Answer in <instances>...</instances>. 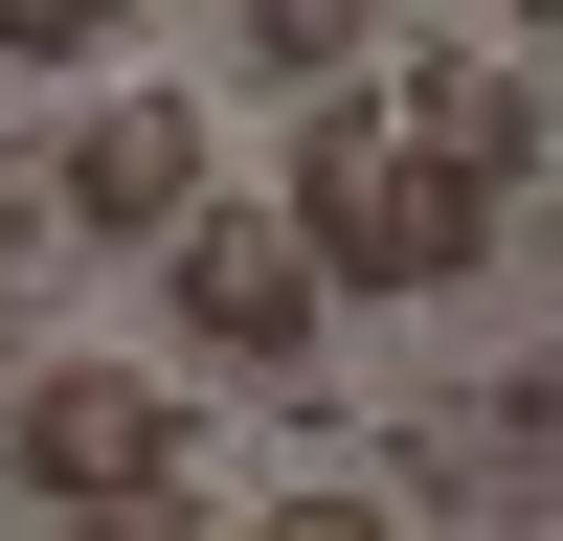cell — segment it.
<instances>
[{
    "label": "cell",
    "instance_id": "obj_1",
    "mask_svg": "<svg viewBox=\"0 0 563 541\" xmlns=\"http://www.w3.org/2000/svg\"><path fill=\"white\" fill-rule=\"evenodd\" d=\"M294 225H316V270H339V294H451V270L496 249V180L451 158L406 90H316V135H294Z\"/></svg>",
    "mask_w": 563,
    "mask_h": 541
},
{
    "label": "cell",
    "instance_id": "obj_2",
    "mask_svg": "<svg viewBox=\"0 0 563 541\" xmlns=\"http://www.w3.org/2000/svg\"><path fill=\"white\" fill-rule=\"evenodd\" d=\"M0 451H23V496L90 519V541H203V474H180L203 429H180V384H135V361H45Z\"/></svg>",
    "mask_w": 563,
    "mask_h": 541
},
{
    "label": "cell",
    "instance_id": "obj_3",
    "mask_svg": "<svg viewBox=\"0 0 563 541\" xmlns=\"http://www.w3.org/2000/svg\"><path fill=\"white\" fill-rule=\"evenodd\" d=\"M158 294H180V339H203V361H294L339 270H316V225H294V203H225V180H203V203L158 225Z\"/></svg>",
    "mask_w": 563,
    "mask_h": 541
},
{
    "label": "cell",
    "instance_id": "obj_4",
    "mask_svg": "<svg viewBox=\"0 0 563 541\" xmlns=\"http://www.w3.org/2000/svg\"><path fill=\"white\" fill-rule=\"evenodd\" d=\"M45 180H68V225H113V249H158V225L203 203V90H90Z\"/></svg>",
    "mask_w": 563,
    "mask_h": 541
},
{
    "label": "cell",
    "instance_id": "obj_5",
    "mask_svg": "<svg viewBox=\"0 0 563 541\" xmlns=\"http://www.w3.org/2000/svg\"><path fill=\"white\" fill-rule=\"evenodd\" d=\"M384 90H406V113H429L474 180H496V203L541 180V68H496V45H429V68H384Z\"/></svg>",
    "mask_w": 563,
    "mask_h": 541
},
{
    "label": "cell",
    "instance_id": "obj_6",
    "mask_svg": "<svg viewBox=\"0 0 563 541\" xmlns=\"http://www.w3.org/2000/svg\"><path fill=\"white\" fill-rule=\"evenodd\" d=\"M225 541H406V519H384V496H361V474H294V496H249V519H225Z\"/></svg>",
    "mask_w": 563,
    "mask_h": 541
},
{
    "label": "cell",
    "instance_id": "obj_7",
    "mask_svg": "<svg viewBox=\"0 0 563 541\" xmlns=\"http://www.w3.org/2000/svg\"><path fill=\"white\" fill-rule=\"evenodd\" d=\"M249 45L271 68H361V0H249Z\"/></svg>",
    "mask_w": 563,
    "mask_h": 541
},
{
    "label": "cell",
    "instance_id": "obj_8",
    "mask_svg": "<svg viewBox=\"0 0 563 541\" xmlns=\"http://www.w3.org/2000/svg\"><path fill=\"white\" fill-rule=\"evenodd\" d=\"M135 0H0V45H23V68H68V45H113Z\"/></svg>",
    "mask_w": 563,
    "mask_h": 541
}]
</instances>
